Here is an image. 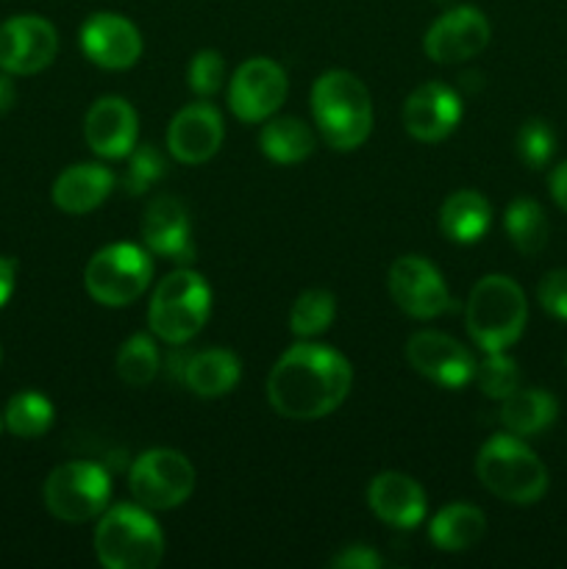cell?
Wrapping results in <instances>:
<instances>
[{
  "mask_svg": "<svg viewBox=\"0 0 567 569\" xmlns=\"http://www.w3.org/2000/svg\"><path fill=\"white\" fill-rule=\"evenodd\" d=\"M17 100V89H14V81H11L9 76H0V114H6V111L14 106Z\"/></svg>",
  "mask_w": 567,
  "mask_h": 569,
  "instance_id": "obj_39",
  "label": "cell"
},
{
  "mask_svg": "<svg viewBox=\"0 0 567 569\" xmlns=\"http://www.w3.org/2000/svg\"><path fill=\"white\" fill-rule=\"evenodd\" d=\"M150 276H153V264H150L148 253L137 244L117 242L98 250L89 259L83 283L100 306L120 309V306L133 303L148 289Z\"/></svg>",
  "mask_w": 567,
  "mask_h": 569,
  "instance_id": "obj_7",
  "label": "cell"
},
{
  "mask_svg": "<svg viewBox=\"0 0 567 569\" xmlns=\"http://www.w3.org/2000/svg\"><path fill=\"white\" fill-rule=\"evenodd\" d=\"M476 381L487 398L504 400L520 387V370H517L515 359L498 350V353H487L484 365L476 367Z\"/></svg>",
  "mask_w": 567,
  "mask_h": 569,
  "instance_id": "obj_31",
  "label": "cell"
},
{
  "mask_svg": "<svg viewBox=\"0 0 567 569\" xmlns=\"http://www.w3.org/2000/svg\"><path fill=\"white\" fill-rule=\"evenodd\" d=\"M328 567H334V569H381L384 559L376 553V550L367 548V545H350V548H345L342 553L334 556V559L328 561Z\"/></svg>",
  "mask_w": 567,
  "mask_h": 569,
  "instance_id": "obj_36",
  "label": "cell"
},
{
  "mask_svg": "<svg viewBox=\"0 0 567 569\" xmlns=\"http://www.w3.org/2000/svg\"><path fill=\"white\" fill-rule=\"evenodd\" d=\"M476 476L495 498L515 506H531L548 492V470L539 456L515 433H498L476 456Z\"/></svg>",
  "mask_w": 567,
  "mask_h": 569,
  "instance_id": "obj_3",
  "label": "cell"
},
{
  "mask_svg": "<svg viewBox=\"0 0 567 569\" xmlns=\"http://www.w3.org/2000/svg\"><path fill=\"white\" fill-rule=\"evenodd\" d=\"M559 415V403L545 389H520L517 387L500 406V422L515 437H537L548 431Z\"/></svg>",
  "mask_w": 567,
  "mask_h": 569,
  "instance_id": "obj_23",
  "label": "cell"
},
{
  "mask_svg": "<svg viewBox=\"0 0 567 569\" xmlns=\"http://www.w3.org/2000/svg\"><path fill=\"white\" fill-rule=\"evenodd\" d=\"M6 428L20 439H37L53 426V403L39 392H20L6 406Z\"/></svg>",
  "mask_w": 567,
  "mask_h": 569,
  "instance_id": "obj_28",
  "label": "cell"
},
{
  "mask_svg": "<svg viewBox=\"0 0 567 569\" xmlns=\"http://www.w3.org/2000/svg\"><path fill=\"white\" fill-rule=\"evenodd\" d=\"M311 114L334 150H356L372 131V103L365 83L348 70L322 72L311 89Z\"/></svg>",
  "mask_w": 567,
  "mask_h": 569,
  "instance_id": "obj_2",
  "label": "cell"
},
{
  "mask_svg": "<svg viewBox=\"0 0 567 569\" xmlns=\"http://www.w3.org/2000/svg\"><path fill=\"white\" fill-rule=\"evenodd\" d=\"M337 315V300L326 289H309L295 300L292 311H289V326H292L295 337H317L326 331Z\"/></svg>",
  "mask_w": 567,
  "mask_h": 569,
  "instance_id": "obj_30",
  "label": "cell"
},
{
  "mask_svg": "<svg viewBox=\"0 0 567 569\" xmlns=\"http://www.w3.org/2000/svg\"><path fill=\"white\" fill-rule=\"evenodd\" d=\"M459 117V98H456L454 89L439 81L417 87L406 98L404 106V126L417 142H439V139H445L456 128Z\"/></svg>",
  "mask_w": 567,
  "mask_h": 569,
  "instance_id": "obj_18",
  "label": "cell"
},
{
  "mask_svg": "<svg viewBox=\"0 0 567 569\" xmlns=\"http://www.w3.org/2000/svg\"><path fill=\"white\" fill-rule=\"evenodd\" d=\"M354 370L326 345H295L272 365L267 378L270 406L287 420H320L345 403Z\"/></svg>",
  "mask_w": 567,
  "mask_h": 569,
  "instance_id": "obj_1",
  "label": "cell"
},
{
  "mask_svg": "<svg viewBox=\"0 0 567 569\" xmlns=\"http://www.w3.org/2000/svg\"><path fill=\"white\" fill-rule=\"evenodd\" d=\"M537 298L548 315L567 320V270H550L539 281Z\"/></svg>",
  "mask_w": 567,
  "mask_h": 569,
  "instance_id": "obj_35",
  "label": "cell"
},
{
  "mask_svg": "<svg viewBox=\"0 0 567 569\" xmlns=\"http://www.w3.org/2000/svg\"><path fill=\"white\" fill-rule=\"evenodd\" d=\"M389 295L406 315L417 320H434L454 309V298L442 276L422 256H404L389 267Z\"/></svg>",
  "mask_w": 567,
  "mask_h": 569,
  "instance_id": "obj_10",
  "label": "cell"
},
{
  "mask_svg": "<svg viewBox=\"0 0 567 569\" xmlns=\"http://www.w3.org/2000/svg\"><path fill=\"white\" fill-rule=\"evenodd\" d=\"M211 311V289L195 270H176L153 289L148 309L150 331L167 345H183L206 326Z\"/></svg>",
  "mask_w": 567,
  "mask_h": 569,
  "instance_id": "obj_6",
  "label": "cell"
},
{
  "mask_svg": "<svg viewBox=\"0 0 567 569\" xmlns=\"http://www.w3.org/2000/svg\"><path fill=\"white\" fill-rule=\"evenodd\" d=\"M14 272H17L14 261L0 256V306H6V300L11 298V292H14Z\"/></svg>",
  "mask_w": 567,
  "mask_h": 569,
  "instance_id": "obj_38",
  "label": "cell"
},
{
  "mask_svg": "<svg viewBox=\"0 0 567 569\" xmlns=\"http://www.w3.org/2000/svg\"><path fill=\"white\" fill-rule=\"evenodd\" d=\"M242 376V361L226 348H211L187 359L183 383L200 398H222L237 387Z\"/></svg>",
  "mask_w": 567,
  "mask_h": 569,
  "instance_id": "obj_22",
  "label": "cell"
},
{
  "mask_svg": "<svg viewBox=\"0 0 567 569\" xmlns=\"http://www.w3.org/2000/svg\"><path fill=\"white\" fill-rule=\"evenodd\" d=\"M94 553L106 569H156L165 556V537L145 506L120 503L100 517Z\"/></svg>",
  "mask_w": 567,
  "mask_h": 569,
  "instance_id": "obj_4",
  "label": "cell"
},
{
  "mask_svg": "<svg viewBox=\"0 0 567 569\" xmlns=\"http://www.w3.org/2000/svg\"><path fill=\"white\" fill-rule=\"evenodd\" d=\"M56 53L59 37L42 17L20 14L0 26V70L9 76H33L53 64Z\"/></svg>",
  "mask_w": 567,
  "mask_h": 569,
  "instance_id": "obj_11",
  "label": "cell"
},
{
  "mask_svg": "<svg viewBox=\"0 0 567 569\" xmlns=\"http://www.w3.org/2000/svg\"><path fill=\"white\" fill-rule=\"evenodd\" d=\"M489 220H493V209H489L487 198L478 194L476 189H461L454 192L439 209V228L448 239L461 244L478 242L487 233Z\"/></svg>",
  "mask_w": 567,
  "mask_h": 569,
  "instance_id": "obj_25",
  "label": "cell"
},
{
  "mask_svg": "<svg viewBox=\"0 0 567 569\" xmlns=\"http://www.w3.org/2000/svg\"><path fill=\"white\" fill-rule=\"evenodd\" d=\"M115 189V176L100 164H72L56 178L53 203L67 214L94 211Z\"/></svg>",
  "mask_w": 567,
  "mask_h": 569,
  "instance_id": "obj_21",
  "label": "cell"
},
{
  "mask_svg": "<svg viewBox=\"0 0 567 569\" xmlns=\"http://www.w3.org/2000/svg\"><path fill=\"white\" fill-rule=\"evenodd\" d=\"M189 89L200 98H211L215 92H220L222 81H226V64H222V56L217 50H200L192 56L187 70Z\"/></svg>",
  "mask_w": 567,
  "mask_h": 569,
  "instance_id": "obj_34",
  "label": "cell"
},
{
  "mask_svg": "<svg viewBox=\"0 0 567 569\" xmlns=\"http://www.w3.org/2000/svg\"><path fill=\"white\" fill-rule=\"evenodd\" d=\"M137 111L122 98H100L83 120V139L103 159H126L137 148Z\"/></svg>",
  "mask_w": 567,
  "mask_h": 569,
  "instance_id": "obj_17",
  "label": "cell"
},
{
  "mask_svg": "<svg viewBox=\"0 0 567 569\" xmlns=\"http://www.w3.org/2000/svg\"><path fill=\"white\" fill-rule=\"evenodd\" d=\"M222 144V117L211 103H192L172 117L167 148L181 164H203Z\"/></svg>",
  "mask_w": 567,
  "mask_h": 569,
  "instance_id": "obj_16",
  "label": "cell"
},
{
  "mask_svg": "<svg viewBox=\"0 0 567 569\" xmlns=\"http://www.w3.org/2000/svg\"><path fill=\"white\" fill-rule=\"evenodd\" d=\"M489 44V22L476 6H456L445 11L426 33V53L439 64L472 59Z\"/></svg>",
  "mask_w": 567,
  "mask_h": 569,
  "instance_id": "obj_14",
  "label": "cell"
},
{
  "mask_svg": "<svg viewBox=\"0 0 567 569\" xmlns=\"http://www.w3.org/2000/svg\"><path fill=\"white\" fill-rule=\"evenodd\" d=\"M261 153L276 164H298L315 150V133L298 117H276L261 128Z\"/></svg>",
  "mask_w": 567,
  "mask_h": 569,
  "instance_id": "obj_26",
  "label": "cell"
},
{
  "mask_svg": "<svg viewBox=\"0 0 567 569\" xmlns=\"http://www.w3.org/2000/svg\"><path fill=\"white\" fill-rule=\"evenodd\" d=\"M81 50L103 70H128L142 56V37L126 17L98 11L81 26Z\"/></svg>",
  "mask_w": 567,
  "mask_h": 569,
  "instance_id": "obj_15",
  "label": "cell"
},
{
  "mask_svg": "<svg viewBox=\"0 0 567 569\" xmlns=\"http://www.w3.org/2000/svg\"><path fill=\"white\" fill-rule=\"evenodd\" d=\"M287 76L272 59H248L231 78L228 103L242 122H261L287 100Z\"/></svg>",
  "mask_w": 567,
  "mask_h": 569,
  "instance_id": "obj_12",
  "label": "cell"
},
{
  "mask_svg": "<svg viewBox=\"0 0 567 569\" xmlns=\"http://www.w3.org/2000/svg\"><path fill=\"white\" fill-rule=\"evenodd\" d=\"M526 320V295L509 276L481 278L467 298V331L484 353H498V350L511 348L523 337Z\"/></svg>",
  "mask_w": 567,
  "mask_h": 569,
  "instance_id": "obj_5",
  "label": "cell"
},
{
  "mask_svg": "<svg viewBox=\"0 0 567 569\" xmlns=\"http://www.w3.org/2000/svg\"><path fill=\"white\" fill-rule=\"evenodd\" d=\"M484 533H487V517L470 503L445 506L428 528L434 548L445 550V553H461V550L476 548Z\"/></svg>",
  "mask_w": 567,
  "mask_h": 569,
  "instance_id": "obj_24",
  "label": "cell"
},
{
  "mask_svg": "<svg viewBox=\"0 0 567 569\" xmlns=\"http://www.w3.org/2000/svg\"><path fill=\"white\" fill-rule=\"evenodd\" d=\"M506 233L523 256L543 253L550 237V222L543 206L531 198L511 200L504 214Z\"/></svg>",
  "mask_w": 567,
  "mask_h": 569,
  "instance_id": "obj_27",
  "label": "cell"
},
{
  "mask_svg": "<svg viewBox=\"0 0 567 569\" xmlns=\"http://www.w3.org/2000/svg\"><path fill=\"white\" fill-rule=\"evenodd\" d=\"M406 359L428 381L450 389L470 383L478 367L465 345L439 331H417L406 345Z\"/></svg>",
  "mask_w": 567,
  "mask_h": 569,
  "instance_id": "obj_13",
  "label": "cell"
},
{
  "mask_svg": "<svg viewBox=\"0 0 567 569\" xmlns=\"http://www.w3.org/2000/svg\"><path fill=\"white\" fill-rule=\"evenodd\" d=\"M0 359H3V353H0Z\"/></svg>",
  "mask_w": 567,
  "mask_h": 569,
  "instance_id": "obj_41",
  "label": "cell"
},
{
  "mask_svg": "<svg viewBox=\"0 0 567 569\" xmlns=\"http://www.w3.org/2000/svg\"><path fill=\"white\" fill-rule=\"evenodd\" d=\"M517 153H520L523 164L531 170H543L556 153V133L545 120H526L520 133H517Z\"/></svg>",
  "mask_w": 567,
  "mask_h": 569,
  "instance_id": "obj_32",
  "label": "cell"
},
{
  "mask_svg": "<svg viewBox=\"0 0 567 569\" xmlns=\"http://www.w3.org/2000/svg\"><path fill=\"white\" fill-rule=\"evenodd\" d=\"M159 372V350L148 333H133L126 339L117 353V376L128 383V387H145Z\"/></svg>",
  "mask_w": 567,
  "mask_h": 569,
  "instance_id": "obj_29",
  "label": "cell"
},
{
  "mask_svg": "<svg viewBox=\"0 0 567 569\" xmlns=\"http://www.w3.org/2000/svg\"><path fill=\"white\" fill-rule=\"evenodd\" d=\"M370 511L392 528H415L426 517V492L404 472H381L367 489Z\"/></svg>",
  "mask_w": 567,
  "mask_h": 569,
  "instance_id": "obj_20",
  "label": "cell"
},
{
  "mask_svg": "<svg viewBox=\"0 0 567 569\" xmlns=\"http://www.w3.org/2000/svg\"><path fill=\"white\" fill-rule=\"evenodd\" d=\"M0 428H3V420H0Z\"/></svg>",
  "mask_w": 567,
  "mask_h": 569,
  "instance_id": "obj_40",
  "label": "cell"
},
{
  "mask_svg": "<svg viewBox=\"0 0 567 569\" xmlns=\"http://www.w3.org/2000/svg\"><path fill=\"white\" fill-rule=\"evenodd\" d=\"M126 159L128 170L122 183H126V189L131 194H142L145 189L153 187V183L165 176V159H161V153L153 144H137Z\"/></svg>",
  "mask_w": 567,
  "mask_h": 569,
  "instance_id": "obj_33",
  "label": "cell"
},
{
  "mask_svg": "<svg viewBox=\"0 0 567 569\" xmlns=\"http://www.w3.org/2000/svg\"><path fill=\"white\" fill-rule=\"evenodd\" d=\"M550 194H554L556 206L567 211V161H561L554 172H550Z\"/></svg>",
  "mask_w": 567,
  "mask_h": 569,
  "instance_id": "obj_37",
  "label": "cell"
},
{
  "mask_svg": "<svg viewBox=\"0 0 567 569\" xmlns=\"http://www.w3.org/2000/svg\"><path fill=\"white\" fill-rule=\"evenodd\" d=\"M133 500L150 511L176 509L187 503L195 489V467L178 450L156 448L139 456L128 476Z\"/></svg>",
  "mask_w": 567,
  "mask_h": 569,
  "instance_id": "obj_9",
  "label": "cell"
},
{
  "mask_svg": "<svg viewBox=\"0 0 567 569\" xmlns=\"http://www.w3.org/2000/svg\"><path fill=\"white\" fill-rule=\"evenodd\" d=\"M109 498V472L92 461H67L44 481V506L61 522L94 520L106 511Z\"/></svg>",
  "mask_w": 567,
  "mask_h": 569,
  "instance_id": "obj_8",
  "label": "cell"
},
{
  "mask_svg": "<svg viewBox=\"0 0 567 569\" xmlns=\"http://www.w3.org/2000/svg\"><path fill=\"white\" fill-rule=\"evenodd\" d=\"M189 211L172 194H159V198L150 200V206L145 209L142 217V239L156 256H165L172 261H192L195 248L189 242Z\"/></svg>",
  "mask_w": 567,
  "mask_h": 569,
  "instance_id": "obj_19",
  "label": "cell"
}]
</instances>
